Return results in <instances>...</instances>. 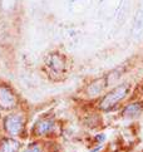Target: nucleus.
Returning a JSON list of instances; mask_svg holds the SVG:
<instances>
[{
  "label": "nucleus",
  "instance_id": "8",
  "mask_svg": "<svg viewBox=\"0 0 143 152\" xmlns=\"http://www.w3.org/2000/svg\"><path fill=\"white\" fill-rule=\"evenodd\" d=\"M141 112H142V106L139 103H133V104H129L123 111V116L124 117H136V116L141 115Z\"/></svg>",
  "mask_w": 143,
  "mask_h": 152
},
{
  "label": "nucleus",
  "instance_id": "1",
  "mask_svg": "<svg viewBox=\"0 0 143 152\" xmlns=\"http://www.w3.org/2000/svg\"><path fill=\"white\" fill-rule=\"evenodd\" d=\"M127 92H128V86H119L117 87V88H114L113 91H111L109 93L104 97V98L102 99L101 102V108L104 111H108V110H111L112 107H114L117 103H119L120 101H122L125 94H127Z\"/></svg>",
  "mask_w": 143,
  "mask_h": 152
},
{
  "label": "nucleus",
  "instance_id": "5",
  "mask_svg": "<svg viewBox=\"0 0 143 152\" xmlns=\"http://www.w3.org/2000/svg\"><path fill=\"white\" fill-rule=\"evenodd\" d=\"M54 128V123L50 119H40L39 122L35 124V132L40 136L48 134L49 132H52Z\"/></svg>",
  "mask_w": 143,
  "mask_h": 152
},
{
  "label": "nucleus",
  "instance_id": "6",
  "mask_svg": "<svg viewBox=\"0 0 143 152\" xmlns=\"http://www.w3.org/2000/svg\"><path fill=\"white\" fill-rule=\"evenodd\" d=\"M132 34L134 38H141L143 34V10H138L136 13V18H134V24H133V30Z\"/></svg>",
  "mask_w": 143,
  "mask_h": 152
},
{
  "label": "nucleus",
  "instance_id": "4",
  "mask_svg": "<svg viewBox=\"0 0 143 152\" xmlns=\"http://www.w3.org/2000/svg\"><path fill=\"white\" fill-rule=\"evenodd\" d=\"M48 67L53 69L54 72H63L64 68H65V61L63 57H60L59 54H54V56L49 57L48 59Z\"/></svg>",
  "mask_w": 143,
  "mask_h": 152
},
{
  "label": "nucleus",
  "instance_id": "2",
  "mask_svg": "<svg viewBox=\"0 0 143 152\" xmlns=\"http://www.w3.org/2000/svg\"><path fill=\"white\" fill-rule=\"evenodd\" d=\"M5 128L10 134H19L23 129V118L20 116H9L7 119H5Z\"/></svg>",
  "mask_w": 143,
  "mask_h": 152
},
{
  "label": "nucleus",
  "instance_id": "7",
  "mask_svg": "<svg viewBox=\"0 0 143 152\" xmlns=\"http://www.w3.org/2000/svg\"><path fill=\"white\" fill-rule=\"evenodd\" d=\"M19 142L12 138H5L0 142V152H18Z\"/></svg>",
  "mask_w": 143,
  "mask_h": 152
},
{
  "label": "nucleus",
  "instance_id": "9",
  "mask_svg": "<svg viewBox=\"0 0 143 152\" xmlns=\"http://www.w3.org/2000/svg\"><path fill=\"white\" fill-rule=\"evenodd\" d=\"M25 152H42V150H40V147L38 145H31L29 148L25 150Z\"/></svg>",
  "mask_w": 143,
  "mask_h": 152
},
{
  "label": "nucleus",
  "instance_id": "3",
  "mask_svg": "<svg viewBox=\"0 0 143 152\" xmlns=\"http://www.w3.org/2000/svg\"><path fill=\"white\" fill-rule=\"evenodd\" d=\"M15 106V96L7 86H0V107L13 108Z\"/></svg>",
  "mask_w": 143,
  "mask_h": 152
}]
</instances>
